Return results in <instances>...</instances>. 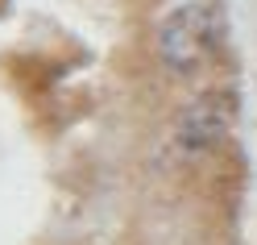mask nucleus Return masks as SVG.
Returning a JSON list of instances; mask_svg holds the SVG:
<instances>
[{
  "mask_svg": "<svg viewBox=\"0 0 257 245\" xmlns=\"http://www.w3.org/2000/svg\"><path fill=\"white\" fill-rule=\"evenodd\" d=\"M224 42V13L216 0H187L158 25V58L179 75H195Z\"/></svg>",
  "mask_w": 257,
  "mask_h": 245,
  "instance_id": "f257e3e1",
  "label": "nucleus"
},
{
  "mask_svg": "<svg viewBox=\"0 0 257 245\" xmlns=\"http://www.w3.org/2000/svg\"><path fill=\"white\" fill-rule=\"evenodd\" d=\"M228 125H232V96L207 92L179 117V141L187 150H203V145H216L228 133Z\"/></svg>",
  "mask_w": 257,
  "mask_h": 245,
  "instance_id": "f03ea898",
  "label": "nucleus"
}]
</instances>
